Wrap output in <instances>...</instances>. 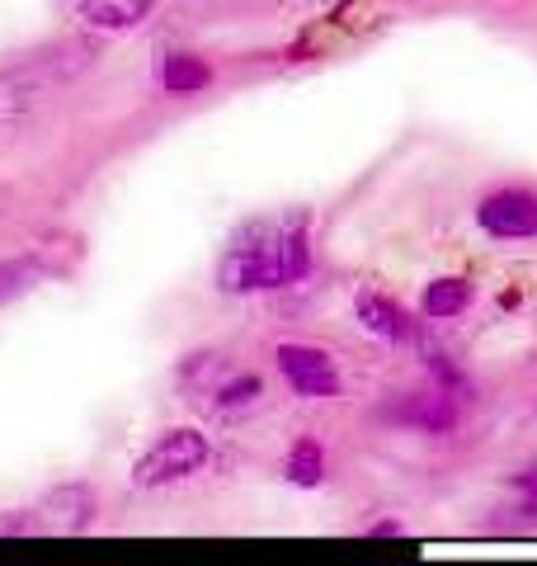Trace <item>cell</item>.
Returning <instances> with one entry per match:
<instances>
[{"mask_svg": "<svg viewBox=\"0 0 537 566\" xmlns=\"http://www.w3.org/2000/svg\"><path fill=\"white\" fill-rule=\"evenodd\" d=\"M312 270V245L307 222H255L227 245L218 264V279L227 293H264V289H288Z\"/></svg>", "mask_w": 537, "mask_h": 566, "instance_id": "obj_1", "label": "cell"}, {"mask_svg": "<svg viewBox=\"0 0 537 566\" xmlns=\"http://www.w3.org/2000/svg\"><path fill=\"white\" fill-rule=\"evenodd\" d=\"M208 463H212V444L199 430H166L133 463V482L156 491V486H170V482H185V476L203 472Z\"/></svg>", "mask_w": 537, "mask_h": 566, "instance_id": "obj_2", "label": "cell"}, {"mask_svg": "<svg viewBox=\"0 0 537 566\" xmlns=\"http://www.w3.org/2000/svg\"><path fill=\"white\" fill-rule=\"evenodd\" d=\"M278 374L288 378V387L297 397H339V374L335 359L316 345H278Z\"/></svg>", "mask_w": 537, "mask_h": 566, "instance_id": "obj_3", "label": "cell"}, {"mask_svg": "<svg viewBox=\"0 0 537 566\" xmlns=\"http://www.w3.org/2000/svg\"><path fill=\"white\" fill-rule=\"evenodd\" d=\"M481 227L499 241H528L537 237V193L528 189H499L476 208Z\"/></svg>", "mask_w": 537, "mask_h": 566, "instance_id": "obj_4", "label": "cell"}, {"mask_svg": "<svg viewBox=\"0 0 537 566\" xmlns=\"http://www.w3.org/2000/svg\"><path fill=\"white\" fill-rule=\"evenodd\" d=\"M457 401L448 387H434V392H420V397H410L406 406H397V420L401 424H415V430L424 434H453L457 430Z\"/></svg>", "mask_w": 537, "mask_h": 566, "instance_id": "obj_5", "label": "cell"}, {"mask_svg": "<svg viewBox=\"0 0 537 566\" xmlns=\"http://www.w3.org/2000/svg\"><path fill=\"white\" fill-rule=\"evenodd\" d=\"M48 95L43 66H10L0 71V118H20Z\"/></svg>", "mask_w": 537, "mask_h": 566, "instance_id": "obj_6", "label": "cell"}, {"mask_svg": "<svg viewBox=\"0 0 537 566\" xmlns=\"http://www.w3.org/2000/svg\"><path fill=\"white\" fill-rule=\"evenodd\" d=\"M156 0H76L81 20L90 29H104V33H123V29H137L141 20L151 14Z\"/></svg>", "mask_w": 537, "mask_h": 566, "instance_id": "obj_7", "label": "cell"}, {"mask_svg": "<svg viewBox=\"0 0 537 566\" xmlns=\"http://www.w3.org/2000/svg\"><path fill=\"white\" fill-rule=\"evenodd\" d=\"M358 322H364L372 335H382V340H391V345H401V340H410L415 335V326H410V316L391 303V297H382V293H358Z\"/></svg>", "mask_w": 537, "mask_h": 566, "instance_id": "obj_8", "label": "cell"}, {"mask_svg": "<svg viewBox=\"0 0 537 566\" xmlns=\"http://www.w3.org/2000/svg\"><path fill=\"white\" fill-rule=\"evenodd\" d=\"M43 515L57 528H85L90 520H95V495H90V486H81V482H66L57 491H48Z\"/></svg>", "mask_w": 537, "mask_h": 566, "instance_id": "obj_9", "label": "cell"}, {"mask_svg": "<svg viewBox=\"0 0 537 566\" xmlns=\"http://www.w3.org/2000/svg\"><path fill=\"white\" fill-rule=\"evenodd\" d=\"M160 85L170 95H199L212 85V66L203 57H193V52H170L166 66H160Z\"/></svg>", "mask_w": 537, "mask_h": 566, "instance_id": "obj_10", "label": "cell"}, {"mask_svg": "<svg viewBox=\"0 0 537 566\" xmlns=\"http://www.w3.org/2000/svg\"><path fill=\"white\" fill-rule=\"evenodd\" d=\"M424 316L429 322H448V316H462L472 307V283L467 279H434L424 289Z\"/></svg>", "mask_w": 537, "mask_h": 566, "instance_id": "obj_11", "label": "cell"}, {"mask_svg": "<svg viewBox=\"0 0 537 566\" xmlns=\"http://www.w3.org/2000/svg\"><path fill=\"white\" fill-rule=\"evenodd\" d=\"M288 482L297 486H320V476H326V449L316 444V439H297L288 449Z\"/></svg>", "mask_w": 537, "mask_h": 566, "instance_id": "obj_12", "label": "cell"}, {"mask_svg": "<svg viewBox=\"0 0 537 566\" xmlns=\"http://www.w3.org/2000/svg\"><path fill=\"white\" fill-rule=\"evenodd\" d=\"M260 397H264V382L255 374H236V378L212 387V406H218V411H245V406H255Z\"/></svg>", "mask_w": 537, "mask_h": 566, "instance_id": "obj_13", "label": "cell"}, {"mask_svg": "<svg viewBox=\"0 0 537 566\" xmlns=\"http://www.w3.org/2000/svg\"><path fill=\"white\" fill-rule=\"evenodd\" d=\"M33 279H39V264H33V260H6V264H0V303L20 297Z\"/></svg>", "mask_w": 537, "mask_h": 566, "instance_id": "obj_14", "label": "cell"}, {"mask_svg": "<svg viewBox=\"0 0 537 566\" xmlns=\"http://www.w3.org/2000/svg\"><path fill=\"white\" fill-rule=\"evenodd\" d=\"M518 491H524V515L537 520V468H528L524 476H518Z\"/></svg>", "mask_w": 537, "mask_h": 566, "instance_id": "obj_15", "label": "cell"}, {"mask_svg": "<svg viewBox=\"0 0 537 566\" xmlns=\"http://www.w3.org/2000/svg\"><path fill=\"white\" fill-rule=\"evenodd\" d=\"M33 528H39V520L24 515V510L20 515H0V534H33Z\"/></svg>", "mask_w": 537, "mask_h": 566, "instance_id": "obj_16", "label": "cell"}, {"mask_svg": "<svg viewBox=\"0 0 537 566\" xmlns=\"http://www.w3.org/2000/svg\"><path fill=\"white\" fill-rule=\"evenodd\" d=\"M368 534H378V538H397V534H401V524H397V520H382V524H372Z\"/></svg>", "mask_w": 537, "mask_h": 566, "instance_id": "obj_17", "label": "cell"}]
</instances>
